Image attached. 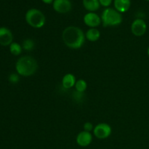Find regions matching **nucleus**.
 Masks as SVG:
<instances>
[{
    "instance_id": "1",
    "label": "nucleus",
    "mask_w": 149,
    "mask_h": 149,
    "mask_svg": "<svg viewBox=\"0 0 149 149\" xmlns=\"http://www.w3.org/2000/svg\"><path fill=\"white\" fill-rule=\"evenodd\" d=\"M85 34L81 29L71 26L65 28L62 33V39L65 46L73 49L81 48L85 42Z\"/></svg>"
},
{
    "instance_id": "2",
    "label": "nucleus",
    "mask_w": 149,
    "mask_h": 149,
    "mask_svg": "<svg viewBox=\"0 0 149 149\" xmlns=\"http://www.w3.org/2000/svg\"><path fill=\"white\" fill-rule=\"evenodd\" d=\"M15 69L18 75L25 77H31L37 71L38 63L33 57L23 56L16 62Z\"/></svg>"
},
{
    "instance_id": "3",
    "label": "nucleus",
    "mask_w": 149,
    "mask_h": 149,
    "mask_svg": "<svg viewBox=\"0 0 149 149\" xmlns=\"http://www.w3.org/2000/svg\"><path fill=\"white\" fill-rule=\"evenodd\" d=\"M100 17L102 23L105 27L119 26L122 22V14L113 8L105 9Z\"/></svg>"
},
{
    "instance_id": "4",
    "label": "nucleus",
    "mask_w": 149,
    "mask_h": 149,
    "mask_svg": "<svg viewBox=\"0 0 149 149\" xmlns=\"http://www.w3.org/2000/svg\"><path fill=\"white\" fill-rule=\"evenodd\" d=\"M26 21L28 24L34 29L42 28L46 22V17L42 11L37 9L32 8L26 13Z\"/></svg>"
},
{
    "instance_id": "5",
    "label": "nucleus",
    "mask_w": 149,
    "mask_h": 149,
    "mask_svg": "<svg viewBox=\"0 0 149 149\" xmlns=\"http://www.w3.org/2000/svg\"><path fill=\"white\" fill-rule=\"evenodd\" d=\"M111 127L106 123H100L96 125L93 130V134L97 138L100 140L106 139L111 135Z\"/></svg>"
},
{
    "instance_id": "6",
    "label": "nucleus",
    "mask_w": 149,
    "mask_h": 149,
    "mask_svg": "<svg viewBox=\"0 0 149 149\" xmlns=\"http://www.w3.org/2000/svg\"><path fill=\"white\" fill-rule=\"evenodd\" d=\"M147 30L146 23L141 18H137L131 25V32L135 36H142Z\"/></svg>"
},
{
    "instance_id": "7",
    "label": "nucleus",
    "mask_w": 149,
    "mask_h": 149,
    "mask_svg": "<svg viewBox=\"0 0 149 149\" xmlns=\"http://www.w3.org/2000/svg\"><path fill=\"white\" fill-rule=\"evenodd\" d=\"M52 6L55 12L61 14L69 13L72 9V4L70 0H54Z\"/></svg>"
},
{
    "instance_id": "8",
    "label": "nucleus",
    "mask_w": 149,
    "mask_h": 149,
    "mask_svg": "<svg viewBox=\"0 0 149 149\" xmlns=\"http://www.w3.org/2000/svg\"><path fill=\"white\" fill-rule=\"evenodd\" d=\"M84 23L90 28H96L102 23L101 17L93 12H89L84 16Z\"/></svg>"
},
{
    "instance_id": "9",
    "label": "nucleus",
    "mask_w": 149,
    "mask_h": 149,
    "mask_svg": "<svg viewBox=\"0 0 149 149\" xmlns=\"http://www.w3.org/2000/svg\"><path fill=\"white\" fill-rule=\"evenodd\" d=\"M13 40V35L11 31L6 27H0V45L10 46Z\"/></svg>"
},
{
    "instance_id": "10",
    "label": "nucleus",
    "mask_w": 149,
    "mask_h": 149,
    "mask_svg": "<svg viewBox=\"0 0 149 149\" xmlns=\"http://www.w3.org/2000/svg\"><path fill=\"white\" fill-rule=\"evenodd\" d=\"M77 143L81 147H87L91 144L93 141V135L91 132L82 131L80 132L77 136Z\"/></svg>"
},
{
    "instance_id": "11",
    "label": "nucleus",
    "mask_w": 149,
    "mask_h": 149,
    "mask_svg": "<svg viewBox=\"0 0 149 149\" xmlns=\"http://www.w3.org/2000/svg\"><path fill=\"white\" fill-rule=\"evenodd\" d=\"M115 10L120 13H125L130 9L131 5L130 0H114Z\"/></svg>"
},
{
    "instance_id": "12",
    "label": "nucleus",
    "mask_w": 149,
    "mask_h": 149,
    "mask_svg": "<svg viewBox=\"0 0 149 149\" xmlns=\"http://www.w3.org/2000/svg\"><path fill=\"white\" fill-rule=\"evenodd\" d=\"M77 79L74 74H66L64 75L62 79V86L65 89H71L75 86Z\"/></svg>"
},
{
    "instance_id": "13",
    "label": "nucleus",
    "mask_w": 149,
    "mask_h": 149,
    "mask_svg": "<svg viewBox=\"0 0 149 149\" xmlns=\"http://www.w3.org/2000/svg\"><path fill=\"white\" fill-rule=\"evenodd\" d=\"M85 37L90 42H97L100 37V32L96 28H90L85 33Z\"/></svg>"
},
{
    "instance_id": "14",
    "label": "nucleus",
    "mask_w": 149,
    "mask_h": 149,
    "mask_svg": "<svg viewBox=\"0 0 149 149\" xmlns=\"http://www.w3.org/2000/svg\"><path fill=\"white\" fill-rule=\"evenodd\" d=\"M84 7L89 12H93L97 10L100 7L99 0H83Z\"/></svg>"
},
{
    "instance_id": "15",
    "label": "nucleus",
    "mask_w": 149,
    "mask_h": 149,
    "mask_svg": "<svg viewBox=\"0 0 149 149\" xmlns=\"http://www.w3.org/2000/svg\"><path fill=\"white\" fill-rule=\"evenodd\" d=\"M22 49H23V47H22L21 45L17 42H13L10 45V52H11L12 55H15V56L20 55L22 52Z\"/></svg>"
},
{
    "instance_id": "16",
    "label": "nucleus",
    "mask_w": 149,
    "mask_h": 149,
    "mask_svg": "<svg viewBox=\"0 0 149 149\" xmlns=\"http://www.w3.org/2000/svg\"><path fill=\"white\" fill-rule=\"evenodd\" d=\"M75 89L76 91L79 93H84L87 88V84L85 80L84 79H79L77 80V82L75 84Z\"/></svg>"
},
{
    "instance_id": "17",
    "label": "nucleus",
    "mask_w": 149,
    "mask_h": 149,
    "mask_svg": "<svg viewBox=\"0 0 149 149\" xmlns=\"http://www.w3.org/2000/svg\"><path fill=\"white\" fill-rule=\"evenodd\" d=\"M22 47L23 49L26 51H31L34 49L35 43L33 39H26L23 42Z\"/></svg>"
},
{
    "instance_id": "18",
    "label": "nucleus",
    "mask_w": 149,
    "mask_h": 149,
    "mask_svg": "<svg viewBox=\"0 0 149 149\" xmlns=\"http://www.w3.org/2000/svg\"><path fill=\"white\" fill-rule=\"evenodd\" d=\"M95 127L93 126V123L90 122H85L84 124V126H83V128H84V131H86V132H91V131H93Z\"/></svg>"
},
{
    "instance_id": "19",
    "label": "nucleus",
    "mask_w": 149,
    "mask_h": 149,
    "mask_svg": "<svg viewBox=\"0 0 149 149\" xmlns=\"http://www.w3.org/2000/svg\"><path fill=\"white\" fill-rule=\"evenodd\" d=\"M19 75L17 74H12L9 77V81L13 84H16L19 81Z\"/></svg>"
},
{
    "instance_id": "20",
    "label": "nucleus",
    "mask_w": 149,
    "mask_h": 149,
    "mask_svg": "<svg viewBox=\"0 0 149 149\" xmlns=\"http://www.w3.org/2000/svg\"><path fill=\"white\" fill-rule=\"evenodd\" d=\"M83 93H79V92L76 91L73 94V97H74V98H75L77 101H80L81 98H83Z\"/></svg>"
},
{
    "instance_id": "21",
    "label": "nucleus",
    "mask_w": 149,
    "mask_h": 149,
    "mask_svg": "<svg viewBox=\"0 0 149 149\" xmlns=\"http://www.w3.org/2000/svg\"><path fill=\"white\" fill-rule=\"evenodd\" d=\"M100 5L103 6V7H108L109 6L111 5L112 2V0H99Z\"/></svg>"
},
{
    "instance_id": "22",
    "label": "nucleus",
    "mask_w": 149,
    "mask_h": 149,
    "mask_svg": "<svg viewBox=\"0 0 149 149\" xmlns=\"http://www.w3.org/2000/svg\"><path fill=\"white\" fill-rule=\"evenodd\" d=\"M42 1H43L44 3H45V4H52V3H53L54 0H42Z\"/></svg>"
},
{
    "instance_id": "23",
    "label": "nucleus",
    "mask_w": 149,
    "mask_h": 149,
    "mask_svg": "<svg viewBox=\"0 0 149 149\" xmlns=\"http://www.w3.org/2000/svg\"><path fill=\"white\" fill-rule=\"evenodd\" d=\"M147 52H148V55L149 56V47H148V50H147Z\"/></svg>"
},
{
    "instance_id": "24",
    "label": "nucleus",
    "mask_w": 149,
    "mask_h": 149,
    "mask_svg": "<svg viewBox=\"0 0 149 149\" xmlns=\"http://www.w3.org/2000/svg\"><path fill=\"white\" fill-rule=\"evenodd\" d=\"M146 1H149V0H146Z\"/></svg>"
}]
</instances>
